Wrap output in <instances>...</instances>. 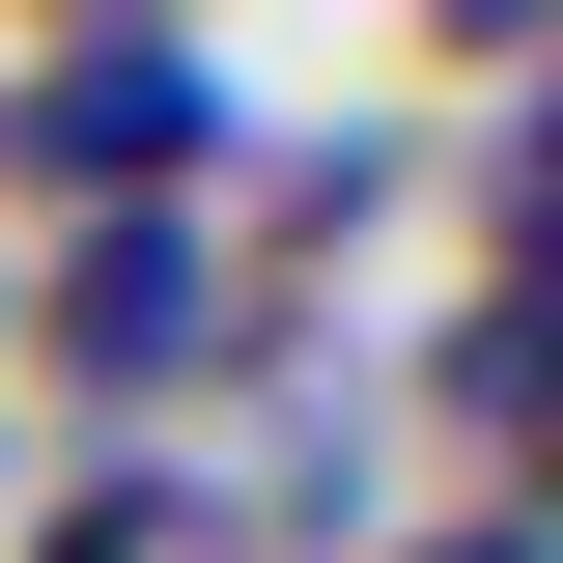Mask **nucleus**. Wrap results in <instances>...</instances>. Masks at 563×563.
I'll use <instances>...</instances> for the list:
<instances>
[{"label":"nucleus","mask_w":563,"mask_h":563,"mask_svg":"<svg viewBox=\"0 0 563 563\" xmlns=\"http://www.w3.org/2000/svg\"><path fill=\"white\" fill-rule=\"evenodd\" d=\"M29 563H254V507H225V479H169V451H113L85 507H29Z\"/></svg>","instance_id":"nucleus-3"},{"label":"nucleus","mask_w":563,"mask_h":563,"mask_svg":"<svg viewBox=\"0 0 563 563\" xmlns=\"http://www.w3.org/2000/svg\"><path fill=\"white\" fill-rule=\"evenodd\" d=\"M198 169H225V57H169V29H57L0 85V198H57V225H169Z\"/></svg>","instance_id":"nucleus-1"},{"label":"nucleus","mask_w":563,"mask_h":563,"mask_svg":"<svg viewBox=\"0 0 563 563\" xmlns=\"http://www.w3.org/2000/svg\"><path fill=\"white\" fill-rule=\"evenodd\" d=\"M225 310H254L225 225H57V282H29L0 339L57 366V395H169V366H225Z\"/></svg>","instance_id":"nucleus-2"}]
</instances>
